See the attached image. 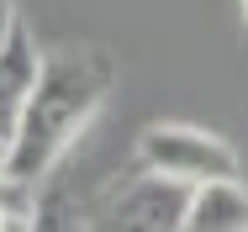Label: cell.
I'll list each match as a JSON object with an SVG mask.
<instances>
[{
    "label": "cell",
    "mask_w": 248,
    "mask_h": 232,
    "mask_svg": "<svg viewBox=\"0 0 248 232\" xmlns=\"http://www.w3.org/2000/svg\"><path fill=\"white\" fill-rule=\"evenodd\" d=\"M116 85V63L106 47L69 43L43 58L37 85L27 95V111L11 132V153H5V174L37 185L43 174H53V164L90 132V122L100 116V106L111 100Z\"/></svg>",
    "instance_id": "cell-1"
},
{
    "label": "cell",
    "mask_w": 248,
    "mask_h": 232,
    "mask_svg": "<svg viewBox=\"0 0 248 232\" xmlns=\"http://www.w3.org/2000/svg\"><path fill=\"white\" fill-rule=\"evenodd\" d=\"M138 164L169 174V180H185V185L243 174L238 148L227 138H217V132H206V127H190V122H153L138 138Z\"/></svg>",
    "instance_id": "cell-2"
},
{
    "label": "cell",
    "mask_w": 248,
    "mask_h": 232,
    "mask_svg": "<svg viewBox=\"0 0 248 232\" xmlns=\"http://www.w3.org/2000/svg\"><path fill=\"white\" fill-rule=\"evenodd\" d=\"M185 206H190V185L185 180L143 169L132 185L116 190L111 222L116 227H143V232H174V227H185Z\"/></svg>",
    "instance_id": "cell-3"
},
{
    "label": "cell",
    "mask_w": 248,
    "mask_h": 232,
    "mask_svg": "<svg viewBox=\"0 0 248 232\" xmlns=\"http://www.w3.org/2000/svg\"><path fill=\"white\" fill-rule=\"evenodd\" d=\"M37 69H43V53H37V43L16 27L11 43L0 47V138L5 142H11V132H16L21 111H27V95H32V85H37Z\"/></svg>",
    "instance_id": "cell-4"
},
{
    "label": "cell",
    "mask_w": 248,
    "mask_h": 232,
    "mask_svg": "<svg viewBox=\"0 0 248 232\" xmlns=\"http://www.w3.org/2000/svg\"><path fill=\"white\" fill-rule=\"evenodd\" d=\"M185 227L190 232H248V190H243V180L232 174V180L190 185Z\"/></svg>",
    "instance_id": "cell-5"
},
{
    "label": "cell",
    "mask_w": 248,
    "mask_h": 232,
    "mask_svg": "<svg viewBox=\"0 0 248 232\" xmlns=\"http://www.w3.org/2000/svg\"><path fill=\"white\" fill-rule=\"evenodd\" d=\"M21 21H16V0H0V47L11 43V32H16Z\"/></svg>",
    "instance_id": "cell-6"
},
{
    "label": "cell",
    "mask_w": 248,
    "mask_h": 232,
    "mask_svg": "<svg viewBox=\"0 0 248 232\" xmlns=\"http://www.w3.org/2000/svg\"><path fill=\"white\" fill-rule=\"evenodd\" d=\"M5 153H11V142H5V138H0V169H5Z\"/></svg>",
    "instance_id": "cell-7"
},
{
    "label": "cell",
    "mask_w": 248,
    "mask_h": 232,
    "mask_svg": "<svg viewBox=\"0 0 248 232\" xmlns=\"http://www.w3.org/2000/svg\"><path fill=\"white\" fill-rule=\"evenodd\" d=\"M243 21H248V0H243Z\"/></svg>",
    "instance_id": "cell-8"
}]
</instances>
